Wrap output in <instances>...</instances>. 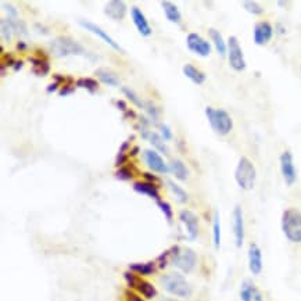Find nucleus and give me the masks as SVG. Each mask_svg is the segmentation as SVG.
Listing matches in <instances>:
<instances>
[{"instance_id": "nucleus-1", "label": "nucleus", "mask_w": 301, "mask_h": 301, "mask_svg": "<svg viewBox=\"0 0 301 301\" xmlns=\"http://www.w3.org/2000/svg\"><path fill=\"white\" fill-rule=\"evenodd\" d=\"M50 53L54 57H67V56H82L89 58H97L92 53L85 49L84 46L73 39L71 36H57L50 42Z\"/></svg>"}, {"instance_id": "nucleus-2", "label": "nucleus", "mask_w": 301, "mask_h": 301, "mask_svg": "<svg viewBox=\"0 0 301 301\" xmlns=\"http://www.w3.org/2000/svg\"><path fill=\"white\" fill-rule=\"evenodd\" d=\"M282 232L291 243H301V211L297 208H287L282 214Z\"/></svg>"}, {"instance_id": "nucleus-3", "label": "nucleus", "mask_w": 301, "mask_h": 301, "mask_svg": "<svg viewBox=\"0 0 301 301\" xmlns=\"http://www.w3.org/2000/svg\"><path fill=\"white\" fill-rule=\"evenodd\" d=\"M234 180L239 185L240 189L249 190L254 189L257 180V169L249 157L242 156L234 169Z\"/></svg>"}, {"instance_id": "nucleus-4", "label": "nucleus", "mask_w": 301, "mask_h": 301, "mask_svg": "<svg viewBox=\"0 0 301 301\" xmlns=\"http://www.w3.org/2000/svg\"><path fill=\"white\" fill-rule=\"evenodd\" d=\"M206 117L212 131L221 136H226L233 129V119L226 110L208 106L206 108Z\"/></svg>"}, {"instance_id": "nucleus-5", "label": "nucleus", "mask_w": 301, "mask_h": 301, "mask_svg": "<svg viewBox=\"0 0 301 301\" xmlns=\"http://www.w3.org/2000/svg\"><path fill=\"white\" fill-rule=\"evenodd\" d=\"M160 283L165 291L178 297H189L192 294V286L185 279L184 275L178 272L165 273L160 278Z\"/></svg>"}, {"instance_id": "nucleus-6", "label": "nucleus", "mask_w": 301, "mask_h": 301, "mask_svg": "<svg viewBox=\"0 0 301 301\" xmlns=\"http://www.w3.org/2000/svg\"><path fill=\"white\" fill-rule=\"evenodd\" d=\"M196 261H197V256L189 247L173 246L171 249V262L182 272H192L193 268L196 267Z\"/></svg>"}, {"instance_id": "nucleus-7", "label": "nucleus", "mask_w": 301, "mask_h": 301, "mask_svg": "<svg viewBox=\"0 0 301 301\" xmlns=\"http://www.w3.org/2000/svg\"><path fill=\"white\" fill-rule=\"evenodd\" d=\"M228 62L230 68L236 71V73H242L245 71L247 67V63H246L245 53L243 49L239 43V39L236 36H229L228 39Z\"/></svg>"}, {"instance_id": "nucleus-8", "label": "nucleus", "mask_w": 301, "mask_h": 301, "mask_svg": "<svg viewBox=\"0 0 301 301\" xmlns=\"http://www.w3.org/2000/svg\"><path fill=\"white\" fill-rule=\"evenodd\" d=\"M279 165H280V173H282L286 185L287 186H293L295 180H297V169H295L291 151L284 150L280 154V157H279Z\"/></svg>"}, {"instance_id": "nucleus-9", "label": "nucleus", "mask_w": 301, "mask_h": 301, "mask_svg": "<svg viewBox=\"0 0 301 301\" xmlns=\"http://www.w3.org/2000/svg\"><path fill=\"white\" fill-rule=\"evenodd\" d=\"M124 278L128 282L129 287H134V289L138 290L145 298H154L157 295V289L154 287V284H151L150 282H147L145 279H140L136 273L125 272Z\"/></svg>"}, {"instance_id": "nucleus-10", "label": "nucleus", "mask_w": 301, "mask_h": 301, "mask_svg": "<svg viewBox=\"0 0 301 301\" xmlns=\"http://www.w3.org/2000/svg\"><path fill=\"white\" fill-rule=\"evenodd\" d=\"M186 46L192 53H195L200 57H208L211 54V43L206 40L196 32L188 35L186 38Z\"/></svg>"}, {"instance_id": "nucleus-11", "label": "nucleus", "mask_w": 301, "mask_h": 301, "mask_svg": "<svg viewBox=\"0 0 301 301\" xmlns=\"http://www.w3.org/2000/svg\"><path fill=\"white\" fill-rule=\"evenodd\" d=\"M179 219L186 228L188 240L193 242V240L197 239V236H199V219L196 217L195 212H192L190 210H182L179 212Z\"/></svg>"}, {"instance_id": "nucleus-12", "label": "nucleus", "mask_w": 301, "mask_h": 301, "mask_svg": "<svg viewBox=\"0 0 301 301\" xmlns=\"http://www.w3.org/2000/svg\"><path fill=\"white\" fill-rule=\"evenodd\" d=\"M79 25H81V27H84L86 31H89V32H92V34L96 35V36H99L104 43H107L110 47H112L114 50H118V51H121V53H124V49L121 47V46L118 45L117 40L112 39L111 36L107 34L104 29H101L99 25L90 23V21H88V20H79Z\"/></svg>"}, {"instance_id": "nucleus-13", "label": "nucleus", "mask_w": 301, "mask_h": 301, "mask_svg": "<svg viewBox=\"0 0 301 301\" xmlns=\"http://www.w3.org/2000/svg\"><path fill=\"white\" fill-rule=\"evenodd\" d=\"M232 229H233V237L236 247H242L245 242V219L242 207L236 206L232 212Z\"/></svg>"}, {"instance_id": "nucleus-14", "label": "nucleus", "mask_w": 301, "mask_h": 301, "mask_svg": "<svg viewBox=\"0 0 301 301\" xmlns=\"http://www.w3.org/2000/svg\"><path fill=\"white\" fill-rule=\"evenodd\" d=\"M143 158L147 167L150 168L151 171H154L157 173H168L169 172V167L167 165V162L164 161V158L160 156V153H157L156 150H145L143 153Z\"/></svg>"}, {"instance_id": "nucleus-15", "label": "nucleus", "mask_w": 301, "mask_h": 301, "mask_svg": "<svg viewBox=\"0 0 301 301\" xmlns=\"http://www.w3.org/2000/svg\"><path fill=\"white\" fill-rule=\"evenodd\" d=\"M273 27L268 21H260L253 29V40L257 46H265L272 39Z\"/></svg>"}, {"instance_id": "nucleus-16", "label": "nucleus", "mask_w": 301, "mask_h": 301, "mask_svg": "<svg viewBox=\"0 0 301 301\" xmlns=\"http://www.w3.org/2000/svg\"><path fill=\"white\" fill-rule=\"evenodd\" d=\"M131 17H132V21H134L135 27L138 29V32H139L142 36H150L151 32H153V29H151L150 24L147 21V18H146L145 13L140 10L138 6H134L131 9Z\"/></svg>"}, {"instance_id": "nucleus-17", "label": "nucleus", "mask_w": 301, "mask_h": 301, "mask_svg": "<svg viewBox=\"0 0 301 301\" xmlns=\"http://www.w3.org/2000/svg\"><path fill=\"white\" fill-rule=\"evenodd\" d=\"M239 295L242 301H264L262 293L250 279H245L242 282Z\"/></svg>"}, {"instance_id": "nucleus-18", "label": "nucleus", "mask_w": 301, "mask_h": 301, "mask_svg": "<svg viewBox=\"0 0 301 301\" xmlns=\"http://www.w3.org/2000/svg\"><path fill=\"white\" fill-rule=\"evenodd\" d=\"M128 7L123 0H110L104 6V14L114 21H121L127 16Z\"/></svg>"}, {"instance_id": "nucleus-19", "label": "nucleus", "mask_w": 301, "mask_h": 301, "mask_svg": "<svg viewBox=\"0 0 301 301\" xmlns=\"http://www.w3.org/2000/svg\"><path fill=\"white\" fill-rule=\"evenodd\" d=\"M249 269L253 275L262 272V253L257 243H250L249 246Z\"/></svg>"}, {"instance_id": "nucleus-20", "label": "nucleus", "mask_w": 301, "mask_h": 301, "mask_svg": "<svg viewBox=\"0 0 301 301\" xmlns=\"http://www.w3.org/2000/svg\"><path fill=\"white\" fill-rule=\"evenodd\" d=\"M160 5H161L162 7V12L165 14V18H167L169 23L180 24V21H182V14H180L178 6H176L175 3L169 2V0H162Z\"/></svg>"}, {"instance_id": "nucleus-21", "label": "nucleus", "mask_w": 301, "mask_h": 301, "mask_svg": "<svg viewBox=\"0 0 301 301\" xmlns=\"http://www.w3.org/2000/svg\"><path fill=\"white\" fill-rule=\"evenodd\" d=\"M95 74L96 77L99 78V81L104 85H108V86H112V88H115V86L119 85V77L114 71H111L110 68H97Z\"/></svg>"}, {"instance_id": "nucleus-22", "label": "nucleus", "mask_w": 301, "mask_h": 301, "mask_svg": "<svg viewBox=\"0 0 301 301\" xmlns=\"http://www.w3.org/2000/svg\"><path fill=\"white\" fill-rule=\"evenodd\" d=\"M134 190L138 192V193H142V195L150 197V199H154L156 201L161 200L158 188L154 184H150V182H136L134 185Z\"/></svg>"}, {"instance_id": "nucleus-23", "label": "nucleus", "mask_w": 301, "mask_h": 301, "mask_svg": "<svg viewBox=\"0 0 301 301\" xmlns=\"http://www.w3.org/2000/svg\"><path fill=\"white\" fill-rule=\"evenodd\" d=\"M182 71H184L185 77L190 79L193 84L203 85L206 82V74L203 73L201 70H199V68H196L195 66H192V64H185Z\"/></svg>"}, {"instance_id": "nucleus-24", "label": "nucleus", "mask_w": 301, "mask_h": 301, "mask_svg": "<svg viewBox=\"0 0 301 301\" xmlns=\"http://www.w3.org/2000/svg\"><path fill=\"white\" fill-rule=\"evenodd\" d=\"M208 34H210V38H211L212 40V45L215 46V49H217L218 54L221 57L226 56V54H228V42L223 40L222 34L215 28L210 29Z\"/></svg>"}, {"instance_id": "nucleus-25", "label": "nucleus", "mask_w": 301, "mask_h": 301, "mask_svg": "<svg viewBox=\"0 0 301 301\" xmlns=\"http://www.w3.org/2000/svg\"><path fill=\"white\" fill-rule=\"evenodd\" d=\"M169 169L172 171L173 175H175V178L178 179V180H188L189 178V169L188 167L185 165V162L182 160H179V158H172L171 162H169Z\"/></svg>"}, {"instance_id": "nucleus-26", "label": "nucleus", "mask_w": 301, "mask_h": 301, "mask_svg": "<svg viewBox=\"0 0 301 301\" xmlns=\"http://www.w3.org/2000/svg\"><path fill=\"white\" fill-rule=\"evenodd\" d=\"M28 62L32 64V73L35 75H39V77H45L50 71V66L46 58H40V57H29Z\"/></svg>"}, {"instance_id": "nucleus-27", "label": "nucleus", "mask_w": 301, "mask_h": 301, "mask_svg": "<svg viewBox=\"0 0 301 301\" xmlns=\"http://www.w3.org/2000/svg\"><path fill=\"white\" fill-rule=\"evenodd\" d=\"M147 140L150 142L151 146L156 149L157 151H160V153H162L164 156H169V147L167 146V143H165V140L162 139L161 136L158 134H156V132H151L149 134V138H147Z\"/></svg>"}, {"instance_id": "nucleus-28", "label": "nucleus", "mask_w": 301, "mask_h": 301, "mask_svg": "<svg viewBox=\"0 0 301 301\" xmlns=\"http://www.w3.org/2000/svg\"><path fill=\"white\" fill-rule=\"evenodd\" d=\"M14 21L10 18H2L0 20V35H2V39L5 42H10L14 32Z\"/></svg>"}, {"instance_id": "nucleus-29", "label": "nucleus", "mask_w": 301, "mask_h": 301, "mask_svg": "<svg viewBox=\"0 0 301 301\" xmlns=\"http://www.w3.org/2000/svg\"><path fill=\"white\" fill-rule=\"evenodd\" d=\"M212 240L215 249L218 250L221 247V221H219V212L217 210L214 211L212 217Z\"/></svg>"}, {"instance_id": "nucleus-30", "label": "nucleus", "mask_w": 301, "mask_h": 301, "mask_svg": "<svg viewBox=\"0 0 301 301\" xmlns=\"http://www.w3.org/2000/svg\"><path fill=\"white\" fill-rule=\"evenodd\" d=\"M168 185V188H169V190L172 192L173 196L176 197V200L179 201V203H188V200H189V196H188V193L185 192L184 188H180L178 184H175L173 180H171V179H167L165 180Z\"/></svg>"}, {"instance_id": "nucleus-31", "label": "nucleus", "mask_w": 301, "mask_h": 301, "mask_svg": "<svg viewBox=\"0 0 301 301\" xmlns=\"http://www.w3.org/2000/svg\"><path fill=\"white\" fill-rule=\"evenodd\" d=\"M129 269L132 272L138 273V275H151V273L156 271V267H154V262H145V264H131L129 265Z\"/></svg>"}, {"instance_id": "nucleus-32", "label": "nucleus", "mask_w": 301, "mask_h": 301, "mask_svg": "<svg viewBox=\"0 0 301 301\" xmlns=\"http://www.w3.org/2000/svg\"><path fill=\"white\" fill-rule=\"evenodd\" d=\"M75 86L77 88H82V89L88 90L89 93H96L97 89H99V82L93 78H79L77 82H75Z\"/></svg>"}, {"instance_id": "nucleus-33", "label": "nucleus", "mask_w": 301, "mask_h": 301, "mask_svg": "<svg viewBox=\"0 0 301 301\" xmlns=\"http://www.w3.org/2000/svg\"><path fill=\"white\" fill-rule=\"evenodd\" d=\"M131 139H132V136L129 138L128 140H125L123 145L119 146V149H118V156L117 160H115V165L117 167H124V164L128 161V154H127V151H129V143H131Z\"/></svg>"}, {"instance_id": "nucleus-34", "label": "nucleus", "mask_w": 301, "mask_h": 301, "mask_svg": "<svg viewBox=\"0 0 301 301\" xmlns=\"http://www.w3.org/2000/svg\"><path fill=\"white\" fill-rule=\"evenodd\" d=\"M123 93L128 97V100L131 101L132 104H135L136 107H139V108H143V110H145L146 101L142 100V99H140V96L136 95V92H135V90H132L131 88H128V86H124Z\"/></svg>"}, {"instance_id": "nucleus-35", "label": "nucleus", "mask_w": 301, "mask_h": 301, "mask_svg": "<svg viewBox=\"0 0 301 301\" xmlns=\"http://www.w3.org/2000/svg\"><path fill=\"white\" fill-rule=\"evenodd\" d=\"M242 6H243L246 12H249L253 16H261L264 13V7L261 5H258L257 2H253V0H245L242 3Z\"/></svg>"}, {"instance_id": "nucleus-36", "label": "nucleus", "mask_w": 301, "mask_h": 301, "mask_svg": "<svg viewBox=\"0 0 301 301\" xmlns=\"http://www.w3.org/2000/svg\"><path fill=\"white\" fill-rule=\"evenodd\" d=\"M145 111L147 112V115L150 117L151 123H157V119L160 117V111H158V108L154 103H151V101H146L145 103Z\"/></svg>"}, {"instance_id": "nucleus-37", "label": "nucleus", "mask_w": 301, "mask_h": 301, "mask_svg": "<svg viewBox=\"0 0 301 301\" xmlns=\"http://www.w3.org/2000/svg\"><path fill=\"white\" fill-rule=\"evenodd\" d=\"M134 176V171H132V168L129 167L118 168V171L115 172V178L119 179V180H132Z\"/></svg>"}, {"instance_id": "nucleus-38", "label": "nucleus", "mask_w": 301, "mask_h": 301, "mask_svg": "<svg viewBox=\"0 0 301 301\" xmlns=\"http://www.w3.org/2000/svg\"><path fill=\"white\" fill-rule=\"evenodd\" d=\"M2 6L7 12V18H10L13 21H18V12L16 7L13 6L12 3H6V2H2Z\"/></svg>"}, {"instance_id": "nucleus-39", "label": "nucleus", "mask_w": 301, "mask_h": 301, "mask_svg": "<svg viewBox=\"0 0 301 301\" xmlns=\"http://www.w3.org/2000/svg\"><path fill=\"white\" fill-rule=\"evenodd\" d=\"M157 206H158V208L161 210L162 214L165 215V218H167L168 221L171 222V219H172V208H171V206L168 204L167 201H162V200H158L156 201Z\"/></svg>"}, {"instance_id": "nucleus-40", "label": "nucleus", "mask_w": 301, "mask_h": 301, "mask_svg": "<svg viewBox=\"0 0 301 301\" xmlns=\"http://www.w3.org/2000/svg\"><path fill=\"white\" fill-rule=\"evenodd\" d=\"M74 90H75V88H74V82H73V78L71 77H67V82L63 85V88L60 89V96L62 97H66V96L71 95V93H74Z\"/></svg>"}, {"instance_id": "nucleus-41", "label": "nucleus", "mask_w": 301, "mask_h": 301, "mask_svg": "<svg viewBox=\"0 0 301 301\" xmlns=\"http://www.w3.org/2000/svg\"><path fill=\"white\" fill-rule=\"evenodd\" d=\"M158 128H160V136H161L165 142L172 139V131H171V128L168 127L167 124H160Z\"/></svg>"}, {"instance_id": "nucleus-42", "label": "nucleus", "mask_w": 301, "mask_h": 301, "mask_svg": "<svg viewBox=\"0 0 301 301\" xmlns=\"http://www.w3.org/2000/svg\"><path fill=\"white\" fill-rule=\"evenodd\" d=\"M157 261H158V267L160 268L167 267L168 261H171V249L167 251H164L161 256L157 258Z\"/></svg>"}, {"instance_id": "nucleus-43", "label": "nucleus", "mask_w": 301, "mask_h": 301, "mask_svg": "<svg viewBox=\"0 0 301 301\" xmlns=\"http://www.w3.org/2000/svg\"><path fill=\"white\" fill-rule=\"evenodd\" d=\"M14 29H16V32H17L18 35H28V31H27V25L23 23V21H14Z\"/></svg>"}, {"instance_id": "nucleus-44", "label": "nucleus", "mask_w": 301, "mask_h": 301, "mask_svg": "<svg viewBox=\"0 0 301 301\" xmlns=\"http://www.w3.org/2000/svg\"><path fill=\"white\" fill-rule=\"evenodd\" d=\"M14 63H16V60H14V57L12 56V54H5V57H3V63H2V64H3V66H5V67H13V66H14Z\"/></svg>"}, {"instance_id": "nucleus-45", "label": "nucleus", "mask_w": 301, "mask_h": 301, "mask_svg": "<svg viewBox=\"0 0 301 301\" xmlns=\"http://www.w3.org/2000/svg\"><path fill=\"white\" fill-rule=\"evenodd\" d=\"M125 295H127V300L128 301H143L140 298V295L135 294L134 291H129V290L125 291Z\"/></svg>"}, {"instance_id": "nucleus-46", "label": "nucleus", "mask_w": 301, "mask_h": 301, "mask_svg": "<svg viewBox=\"0 0 301 301\" xmlns=\"http://www.w3.org/2000/svg\"><path fill=\"white\" fill-rule=\"evenodd\" d=\"M143 176H145V179L147 180V182H150V184H154V185L160 180V179L157 178L156 175H153V173L150 172H143Z\"/></svg>"}, {"instance_id": "nucleus-47", "label": "nucleus", "mask_w": 301, "mask_h": 301, "mask_svg": "<svg viewBox=\"0 0 301 301\" xmlns=\"http://www.w3.org/2000/svg\"><path fill=\"white\" fill-rule=\"evenodd\" d=\"M60 86H62V85L54 81V82H51V84L49 85L47 88H46V92H47V93H54V92H56V90L58 89Z\"/></svg>"}, {"instance_id": "nucleus-48", "label": "nucleus", "mask_w": 301, "mask_h": 301, "mask_svg": "<svg viewBox=\"0 0 301 301\" xmlns=\"http://www.w3.org/2000/svg\"><path fill=\"white\" fill-rule=\"evenodd\" d=\"M115 106H117V108H119L121 111H127L128 110V104H127V101L124 100H117L115 101Z\"/></svg>"}, {"instance_id": "nucleus-49", "label": "nucleus", "mask_w": 301, "mask_h": 301, "mask_svg": "<svg viewBox=\"0 0 301 301\" xmlns=\"http://www.w3.org/2000/svg\"><path fill=\"white\" fill-rule=\"evenodd\" d=\"M23 67H24L23 60H16L14 66H13V70H14V71H20V70H23Z\"/></svg>"}, {"instance_id": "nucleus-50", "label": "nucleus", "mask_w": 301, "mask_h": 301, "mask_svg": "<svg viewBox=\"0 0 301 301\" xmlns=\"http://www.w3.org/2000/svg\"><path fill=\"white\" fill-rule=\"evenodd\" d=\"M139 151H140V147H139V146H135V147H132V149H131V150H129L128 156H129V157L138 156V154H139Z\"/></svg>"}, {"instance_id": "nucleus-51", "label": "nucleus", "mask_w": 301, "mask_h": 301, "mask_svg": "<svg viewBox=\"0 0 301 301\" xmlns=\"http://www.w3.org/2000/svg\"><path fill=\"white\" fill-rule=\"evenodd\" d=\"M17 49H18V51H25L27 50V43H25L24 40H18Z\"/></svg>"}, {"instance_id": "nucleus-52", "label": "nucleus", "mask_w": 301, "mask_h": 301, "mask_svg": "<svg viewBox=\"0 0 301 301\" xmlns=\"http://www.w3.org/2000/svg\"><path fill=\"white\" fill-rule=\"evenodd\" d=\"M35 27H38V28H40L39 31H38V32H42V34H43V35L49 34V31H47V29H46L45 27H43V25H39V24H36Z\"/></svg>"}, {"instance_id": "nucleus-53", "label": "nucleus", "mask_w": 301, "mask_h": 301, "mask_svg": "<svg viewBox=\"0 0 301 301\" xmlns=\"http://www.w3.org/2000/svg\"><path fill=\"white\" fill-rule=\"evenodd\" d=\"M161 301H178V300H173V298H162Z\"/></svg>"}]
</instances>
